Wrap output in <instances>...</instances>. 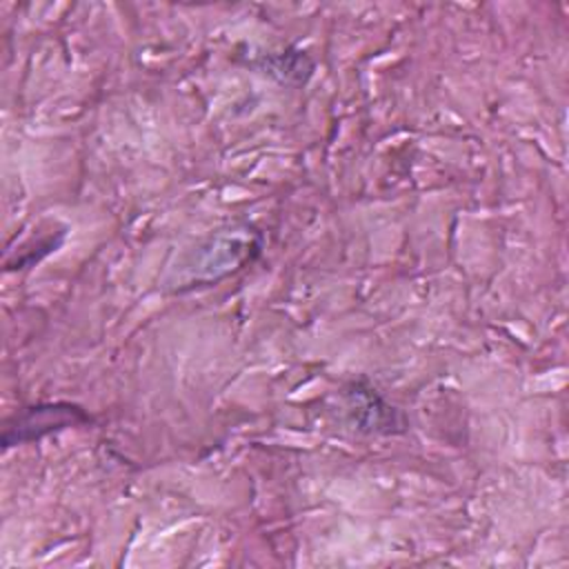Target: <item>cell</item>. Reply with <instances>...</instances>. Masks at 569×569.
<instances>
[{"mask_svg":"<svg viewBox=\"0 0 569 569\" xmlns=\"http://www.w3.org/2000/svg\"><path fill=\"white\" fill-rule=\"evenodd\" d=\"M91 422V416L69 402H53V405H36L24 411H20L4 429L2 433V445L11 447L18 442L27 440H38L47 433H53L58 429L76 427V425H87Z\"/></svg>","mask_w":569,"mask_h":569,"instance_id":"obj_1","label":"cell"}]
</instances>
